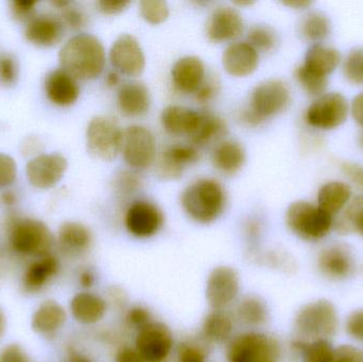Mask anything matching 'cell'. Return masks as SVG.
Instances as JSON below:
<instances>
[{"mask_svg":"<svg viewBox=\"0 0 363 362\" xmlns=\"http://www.w3.org/2000/svg\"><path fill=\"white\" fill-rule=\"evenodd\" d=\"M62 69L78 80H93L104 72L106 51L99 38L78 34L65 43L59 55Z\"/></svg>","mask_w":363,"mask_h":362,"instance_id":"6da1fadb","label":"cell"},{"mask_svg":"<svg viewBox=\"0 0 363 362\" xmlns=\"http://www.w3.org/2000/svg\"><path fill=\"white\" fill-rule=\"evenodd\" d=\"M182 206L191 220L209 225L223 213L225 193L217 181L201 179L183 191Z\"/></svg>","mask_w":363,"mask_h":362,"instance_id":"7a4b0ae2","label":"cell"},{"mask_svg":"<svg viewBox=\"0 0 363 362\" xmlns=\"http://www.w3.org/2000/svg\"><path fill=\"white\" fill-rule=\"evenodd\" d=\"M225 356L228 362H279L281 344L273 336L251 329L230 340Z\"/></svg>","mask_w":363,"mask_h":362,"instance_id":"3957f363","label":"cell"},{"mask_svg":"<svg viewBox=\"0 0 363 362\" xmlns=\"http://www.w3.org/2000/svg\"><path fill=\"white\" fill-rule=\"evenodd\" d=\"M285 219L290 231L307 242L323 239L334 227V216L307 201L290 204Z\"/></svg>","mask_w":363,"mask_h":362,"instance_id":"277c9868","label":"cell"},{"mask_svg":"<svg viewBox=\"0 0 363 362\" xmlns=\"http://www.w3.org/2000/svg\"><path fill=\"white\" fill-rule=\"evenodd\" d=\"M339 319L336 307L328 300L321 299L303 306L296 316L294 327L307 341L328 339L336 335Z\"/></svg>","mask_w":363,"mask_h":362,"instance_id":"5b68a950","label":"cell"},{"mask_svg":"<svg viewBox=\"0 0 363 362\" xmlns=\"http://www.w3.org/2000/svg\"><path fill=\"white\" fill-rule=\"evenodd\" d=\"M10 242L13 250L18 254L40 259L50 254L53 236L42 221L21 219L13 223Z\"/></svg>","mask_w":363,"mask_h":362,"instance_id":"8992f818","label":"cell"},{"mask_svg":"<svg viewBox=\"0 0 363 362\" xmlns=\"http://www.w3.org/2000/svg\"><path fill=\"white\" fill-rule=\"evenodd\" d=\"M134 349L146 362H167L174 349L172 329L161 321H151L136 332Z\"/></svg>","mask_w":363,"mask_h":362,"instance_id":"52a82bcc","label":"cell"},{"mask_svg":"<svg viewBox=\"0 0 363 362\" xmlns=\"http://www.w3.org/2000/svg\"><path fill=\"white\" fill-rule=\"evenodd\" d=\"M123 130L112 118L94 117L86 131L87 150L96 159L112 161L121 149Z\"/></svg>","mask_w":363,"mask_h":362,"instance_id":"ba28073f","label":"cell"},{"mask_svg":"<svg viewBox=\"0 0 363 362\" xmlns=\"http://www.w3.org/2000/svg\"><path fill=\"white\" fill-rule=\"evenodd\" d=\"M240 278L230 266H218L207 276L205 299L213 310H226L238 300Z\"/></svg>","mask_w":363,"mask_h":362,"instance_id":"9c48e42d","label":"cell"},{"mask_svg":"<svg viewBox=\"0 0 363 362\" xmlns=\"http://www.w3.org/2000/svg\"><path fill=\"white\" fill-rule=\"evenodd\" d=\"M290 100L291 96L288 85L279 79H269L254 89L249 110L264 121L285 111Z\"/></svg>","mask_w":363,"mask_h":362,"instance_id":"30bf717a","label":"cell"},{"mask_svg":"<svg viewBox=\"0 0 363 362\" xmlns=\"http://www.w3.org/2000/svg\"><path fill=\"white\" fill-rule=\"evenodd\" d=\"M349 115V102L342 94L332 91L318 97L307 108L305 119L311 127L333 130L340 127Z\"/></svg>","mask_w":363,"mask_h":362,"instance_id":"8fae6325","label":"cell"},{"mask_svg":"<svg viewBox=\"0 0 363 362\" xmlns=\"http://www.w3.org/2000/svg\"><path fill=\"white\" fill-rule=\"evenodd\" d=\"M121 152L128 165L135 169H144L155 159V136L143 125H131L123 131Z\"/></svg>","mask_w":363,"mask_h":362,"instance_id":"7c38bea8","label":"cell"},{"mask_svg":"<svg viewBox=\"0 0 363 362\" xmlns=\"http://www.w3.org/2000/svg\"><path fill=\"white\" fill-rule=\"evenodd\" d=\"M163 225V213L148 201L134 202L125 213V229L130 235L138 239L153 237L161 231Z\"/></svg>","mask_w":363,"mask_h":362,"instance_id":"4fadbf2b","label":"cell"},{"mask_svg":"<svg viewBox=\"0 0 363 362\" xmlns=\"http://www.w3.org/2000/svg\"><path fill=\"white\" fill-rule=\"evenodd\" d=\"M112 65L125 76L138 77L144 72L146 57L138 40L131 34H121L110 50Z\"/></svg>","mask_w":363,"mask_h":362,"instance_id":"5bb4252c","label":"cell"},{"mask_svg":"<svg viewBox=\"0 0 363 362\" xmlns=\"http://www.w3.org/2000/svg\"><path fill=\"white\" fill-rule=\"evenodd\" d=\"M67 169V161L59 153L40 154L27 165V178L32 186L48 189L57 185Z\"/></svg>","mask_w":363,"mask_h":362,"instance_id":"9a60e30c","label":"cell"},{"mask_svg":"<svg viewBox=\"0 0 363 362\" xmlns=\"http://www.w3.org/2000/svg\"><path fill=\"white\" fill-rule=\"evenodd\" d=\"M318 268L330 280H345L353 274L355 261L347 246L334 244L326 247L320 252Z\"/></svg>","mask_w":363,"mask_h":362,"instance_id":"2e32d148","label":"cell"},{"mask_svg":"<svg viewBox=\"0 0 363 362\" xmlns=\"http://www.w3.org/2000/svg\"><path fill=\"white\" fill-rule=\"evenodd\" d=\"M242 30V17L232 6H218L211 12L207 21V38L213 43L234 40L240 35Z\"/></svg>","mask_w":363,"mask_h":362,"instance_id":"e0dca14e","label":"cell"},{"mask_svg":"<svg viewBox=\"0 0 363 362\" xmlns=\"http://www.w3.org/2000/svg\"><path fill=\"white\" fill-rule=\"evenodd\" d=\"M258 52L247 42H236L226 47L222 55V63L228 74L245 77L255 72L258 66Z\"/></svg>","mask_w":363,"mask_h":362,"instance_id":"ac0fdd59","label":"cell"},{"mask_svg":"<svg viewBox=\"0 0 363 362\" xmlns=\"http://www.w3.org/2000/svg\"><path fill=\"white\" fill-rule=\"evenodd\" d=\"M70 312L77 322L93 325L100 322L108 312V302L91 291L77 293L70 301Z\"/></svg>","mask_w":363,"mask_h":362,"instance_id":"d6986e66","label":"cell"},{"mask_svg":"<svg viewBox=\"0 0 363 362\" xmlns=\"http://www.w3.org/2000/svg\"><path fill=\"white\" fill-rule=\"evenodd\" d=\"M45 91L48 99L59 106H72L80 95L76 79L63 69L53 70L47 74Z\"/></svg>","mask_w":363,"mask_h":362,"instance_id":"ffe728a7","label":"cell"},{"mask_svg":"<svg viewBox=\"0 0 363 362\" xmlns=\"http://www.w3.org/2000/svg\"><path fill=\"white\" fill-rule=\"evenodd\" d=\"M150 103V93L143 82H128L119 89L117 106L119 112L125 116H142L148 112Z\"/></svg>","mask_w":363,"mask_h":362,"instance_id":"44dd1931","label":"cell"},{"mask_svg":"<svg viewBox=\"0 0 363 362\" xmlns=\"http://www.w3.org/2000/svg\"><path fill=\"white\" fill-rule=\"evenodd\" d=\"M199 152L190 145H174L164 151L159 163V174L163 179H179L187 166L196 163Z\"/></svg>","mask_w":363,"mask_h":362,"instance_id":"7402d4cb","label":"cell"},{"mask_svg":"<svg viewBox=\"0 0 363 362\" xmlns=\"http://www.w3.org/2000/svg\"><path fill=\"white\" fill-rule=\"evenodd\" d=\"M64 33L62 21L50 15L33 17L28 23L25 36L30 43L40 47H50L61 40Z\"/></svg>","mask_w":363,"mask_h":362,"instance_id":"603a6c76","label":"cell"},{"mask_svg":"<svg viewBox=\"0 0 363 362\" xmlns=\"http://www.w3.org/2000/svg\"><path fill=\"white\" fill-rule=\"evenodd\" d=\"M172 77L177 89L183 93H196L204 82V64L196 57H181L172 67Z\"/></svg>","mask_w":363,"mask_h":362,"instance_id":"cb8c5ba5","label":"cell"},{"mask_svg":"<svg viewBox=\"0 0 363 362\" xmlns=\"http://www.w3.org/2000/svg\"><path fill=\"white\" fill-rule=\"evenodd\" d=\"M201 113L181 106H169L162 113V125L172 135L191 136L200 121Z\"/></svg>","mask_w":363,"mask_h":362,"instance_id":"d4e9b609","label":"cell"},{"mask_svg":"<svg viewBox=\"0 0 363 362\" xmlns=\"http://www.w3.org/2000/svg\"><path fill=\"white\" fill-rule=\"evenodd\" d=\"M59 270L60 261L55 255L40 257L26 270L23 278V289L27 293H38L57 276Z\"/></svg>","mask_w":363,"mask_h":362,"instance_id":"484cf974","label":"cell"},{"mask_svg":"<svg viewBox=\"0 0 363 362\" xmlns=\"http://www.w3.org/2000/svg\"><path fill=\"white\" fill-rule=\"evenodd\" d=\"M235 320L226 310H213L202 322V336L213 344H228L234 337Z\"/></svg>","mask_w":363,"mask_h":362,"instance_id":"4316f807","label":"cell"},{"mask_svg":"<svg viewBox=\"0 0 363 362\" xmlns=\"http://www.w3.org/2000/svg\"><path fill=\"white\" fill-rule=\"evenodd\" d=\"M59 242L66 254L80 256L91 248L93 236L85 225L68 221L60 227Z\"/></svg>","mask_w":363,"mask_h":362,"instance_id":"83f0119b","label":"cell"},{"mask_svg":"<svg viewBox=\"0 0 363 362\" xmlns=\"http://www.w3.org/2000/svg\"><path fill=\"white\" fill-rule=\"evenodd\" d=\"M67 315L63 306L48 300L40 304L32 317V329L40 335L50 336L65 324Z\"/></svg>","mask_w":363,"mask_h":362,"instance_id":"f1b7e54d","label":"cell"},{"mask_svg":"<svg viewBox=\"0 0 363 362\" xmlns=\"http://www.w3.org/2000/svg\"><path fill=\"white\" fill-rule=\"evenodd\" d=\"M352 199V188L340 181L326 183L318 193V206L334 216L340 213Z\"/></svg>","mask_w":363,"mask_h":362,"instance_id":"f546056e","label":"cell"},{"mask_svg":"<svg viewBox=\"0 0 363 362\" xmlns=\"http://www.w3.org/2000/svg\"><path fill=\"white\" fill-rule=\"evenodd\" d=\"M235 318L241 324L255 331V329L264 327L268 321V307L260 298L247 295L237 303Z\"/></svg>","mask_w":363,"mask_h":362,"instance_id":"4dcf8cb0","label":"cell"},{"mask_svg":"<svg viewBox=\"0 0 363 362\" xmlns=\"http://www.w3.org/2000/svg\"><path fill=\"white\" fill-rule=\"evenodd\" d=\"M341 61L338 49L326 45L315 44L307 50L303 65L317 74L328 77Z\"/></svg>","mask_w":363,"mask_h":362,"instance_id":"1f68e13d","label":"cell"},{"mask_svg":"<svg viewBox=\"0 0 363 362\" xmlns=\"http://www.w3.org/2000/svg\"><path fill=\"white\" fill-rule=\"evenodd\" d=\"M245 161V153L242 146L233 140L221 142L213 150V166L223 174H236L242 167Z\"/></svg>","mask_w":363,"mask_h":362,"instance_id":"d6a6232c","label":"cell"},{"mask_svg":"<svg viewBox=\"0 0 363 362\" xmlns=\"http://www.w3.org/2000/svg\"><path fill=\"white\" fill-rule=\"evenodd\" d=\"M228 132L225 123L219 117L208 113H201L198 127L194 130L190 140L198 146H206L211 142L221 140Z\"/></svg>","mask_w":363,"mask_h":362,"instance_id":"836d02e7","label":"cell"},{"mask_svg":"<svg viewBox=\"0 0 363 362\" xmlns=\"http://www.w3.org/2000/svg\"><path fill=\"white\" fill-rule=\"evenodd\" d=\"M291 348L303 362H334L335 350L328 339H298L292 342Z\"/></svg>","mask_w":363,"mask_h":362,"instance_id":"e575fe53","label":"cell"},{"mask_svg":"<svg viewBox=\"0 0 363 362\" xmlns=\"http://www.w3.org/2000/svg\"><path fill=\"white\" fill-rule=\"evenodd\" d=\"M345 213L334 221L335 229L340 234L357 232L363 237V196L354 198Z\"/></svg>","mask_w":363,"mask_h":362,"instance_id":"d590c367","label":"cell"},{"mask_svg":"<svg viewBox=\"0 0 363 362\" xmlns=\"http://www.w3.org/2000/svg\"><path fill=\"white\" fill-rule=\"evenodd\" d=\"M330 32V19L321 12L309 13L301 23V34L311 42H321L328 38Z\"/></svg>","mask_w":363,"mask_h":362,"instance_id":"8d00e7d4","label":"cell"},{"mask_svg":"<svg viewBox=\"0 0 363 362\" xmlns=\"http://www.w3.org/2000/svg\"><path fill=\"white\" fill-rule=\"evenodd\" d=\"M296 78L301 86L311 96L323 95L328 85V77L322 76L301 64L296 70Z\"/></svg>","mask_w":363,"mask_h":362,"instance_id":"74e56055","label":"cell"},{"mask_svg":"<svg viewBox=\"0 0 363 362\" xmlns=\"http://www.w3.org/2000/svg\"><path fill=\"white\" fill-rule=\"evenodd\" d=\"M249 44L255 48V50L268 52L273 50L277 44V34L272 28L268 26H255L250 30Z\"/></svg>","mask_w":363,"mask_h":362,"instance_id":"f35d334b","label":"cell"},{"mask_svg":"<svg viewBox=\"0 0 363 362\" xmlns=\"http://www.w3.org/2000/svg\"><path fill=\"white\" fill-rule=\"evenodd\" d=\"M343 74L349 82L363 85V48L352 49L343 62Z\"/></svg>","mask_w":363,"mask_h":362,"instance_id":"ab89813d","label":"cell"},{"mask_svg":"<svg viewBox=\"0 0 363 362\" xmlns=\"http://www.w3.org/2000/svg\"><path fill=\"white\" fill-rule=\"evenodd\" d=\"M140 12L147 23L159 25L169 16V6L163 0H143L140 4Z\"/></svg>","mask_w":363,"mask_h":362,"instance_id":"60d3db41","label":"cell"},{"mask_svg":"<svg viewBox=\"0 0 363 362\" xmlns=\"http://www.w3.org/2000/svg\"><path fill=\"white\" fill-rule=\"evenodd\" d=\"M125 324L130 329H135L138 332L143 329V327H146L147 324H149L151 321H153L152 315H151L150 310L147 307H144V306H132L125 312Z\"/></svg>","mask_w":363,"mask_h":362,"instance_id":"b9f144b4","label":"cell"},{"mask_svg":"<svg viewBox=\"0 0 363 362\" xmlns=\"http://www.w3.org/2000/svg\"><path fill=\"white\" fill-rule=\"evenodd\" d=\"M178 362H207V355L200 344L183 342L178 349Z\"/></svg>","mask_w":363,"mask_h":362,"instance_id":"7bdbcfd3","label":"cell"},{"mask_svg":"<svg viewBox=\"0 0 363 362\" xmlns=\"http://www.w3.org/2000/svg\"><path fill=\"white\" fill-rule=\"evenodd\" d=\"M62 10V23H65L72 29H80L83 26L86 25L87 16L82 10L72 6V4H67Z\"/></svg>","mask_w":363,"mask_h":362,"instance_id":"ee69618b","label":"cell"},{"mask_svg":"<svg viewBox=\"0 0 363 362\" xmlns=\"http://www.w3.org/2000/svg\"><path fill=\"white\" fill-rule=\"evenodd\" d=\"M17 65L12 55L1 53L0 55V83L11 85L16 81Z\"/></svg>","mask_w":363,"mask_h":362,"instance_id":"f6af8a7d","label":"cell"},{"mask_svg":"<svg viewBox=\"0 0 363 362\" xmlns=\"http://www.w3.org/2000/svg\"><path fill=\"white\" fill-rule=\"evenodd\" d=\"M16 164L10 155L0 153V187L9 186L16 179Z\"/></svg>","mask_w":363,"mask_h":362,"instance_id":"bcb514c9","label":"cell"},{"mask_svg":"<svg viewBox=\"0 0 363 362\" xmlns=\"http://www.w3.org/2000/svg\"><path fill=\"white\" fill-rule=\"evenodd\" d=\"M347 335L357 341L363 342V310L352 312L345 323Z\"/></svg>","mask_w":363,"mask_h":362,"instance_id":"7dc6e473","label":"cell"},{"mask_svg":"<svg viewBox=\"0 0 363 362\" xmlns=\"http://www.w3.org/2000/svg\"><path fill=\"white\" fill-rule=\"evenodd\" d=\"M36 1L32 0H15L11 2V10H12L13 16L17 21H31L33 17L34 8H35Z\"/></svg>","mask_w":363,"mask_h":362,"instance_id":"c3c4849f","label":"cell"},{"mask_svg":"<svg viewBox=\"0 0 363 362\" xmlns=\"http://www.w3.org/2000/svg\"><path fill=\"white\" fill-rule=\"evenodd\" d=\"M334 362H363V351L350 344H343L335 350Z\"/></svg>","mask_w":363,"mask_h":362,"instance_id":"681fc988","label":"cell"},{"mask_svg":"<svg viewBox=\"0 0 363 362\" xmlns=\"http://www.w3.org/2000/svg\"><path fill=\"white\" fill-rule=\"evenodd\" d=\"M0 362H31V359L18 344H9L0 352Z\"/></svg>","mask_w":363,"mask_h":362,"instance_id":"f907efd6","label":"cell"},{"mask_svg":"<svg viewBox=\"0 0 363 362\" xmlns=\"http://www.w3.org/2000/svg\"><path fill=\"white\" fill-rule=\"evenodd\" d=\"M341 169L343 174L354 183L357 185L358 188L363 191V167L358 164L351 163V162H345L341 164Z\"/></svg>","mask_w":363,"mask_h":362,"instance_id":"816d5d0a","label":"cell"},{"mask_svg":"<svg viewBox=\"0 0 363 362\" xmlns=\"http://www.w3.org/2000/svg\"><path fill=\"white\" fill-rule=\"evenodd\" d=\"M97 4L99 10L104 14L115 15L125 10L129 6L130 1H127V0H100Z\"/></svg>","mask_w":363,"mask_h":362,"instance_id":"f5cc1de1","label":"cell"},{"mask_svg":"<svg viewBox=\"0 0 363 362\" xmlns=\"http://www.w3.org/2000/svg\"><path fill=\"white\" fill-rule=\"evenodd\" d=\"M115 362H146L140 356L135 349L123 346L118 350L115 357Z\"/></svg>","mask_w":363,"mask_h":362,"instance_id":"db71d44e","label":"cell"},{"mask_svg":"<svg viewBox=\"0 0 363 362\" xmlns=\"http://www.w3.org/2000/svg\"><path fill=\"white\" fill-rule=\"evenodd\" d=\"M216 83L213 81H207L203 82L202 85L199 87L198 91H196V99L201 103L208 102L209 100L213 99L216 94Z\"/></svg>","mask_w":363,"mask_h":362,"instance_id":"11a10c76","label":"cell"},{"mask_svg":"<svg viewBox=\"0 0 363 362\" xmlns=\"http://www.w3.org/2000/svg\"><path fill=\"white\" fill-rule=\"evenodd\" d=\"M351 111L356 123L363 128V91L354 97Z\"/></svg>","mask_w":363,"mask_h":362,"instance_id":"9f6ffc18","label":"cell"},{"mask_svg":"<svg viewBox=\"0 0 363 362\" xmlns=\"http://www.w3.org/2000/svg\"><path fill=\"white\" fill-rule=\"evenodd\" d=\"M96 281H97V276H96L94 270L89 269V268L83 269L80 274H79V284L81 285L82 288H93L95 286Z\"/></svg>","mask_w":363,"mask_h":362,"instance_id":"6f0895ef","label":"cell"},{"mask_svg":"<svg viewBox=\"0 0 363 362\" xmlns=\"http://www.w3.org/2000/svg\"><path fill=\"white\" fill-rule=\"evenodd\" d=\"M64 362H96L95 359L91 358L89 355L80 352L76 349H69L66 354L65 361Z\"/></svg>","mask_w":363,"mask_h":362,"instance_id":"680465c9","label":"cell"},{"mask_svg":"<svg viewBox=\"0 0 363 362\" xmlns=\"http://www.w3.org/2000/svg\"><path fill=\"white\" fill-rule=\"evenodd\" d=\"M285 6H290L294 9H306L307 6H311L313 2L311 0H286L283 1Z\"/></svg>","mask_w":363,"mask_h":362,"instance_id":"91938a15","label":"cell"},{"mask_svg":"<svg viewBox=\"0 0 363 362\" xmlns=\"http://www.w3.org/2000/svg\"><path fill=\"white\" fill-rule=\"evenodd\" d=\"M2 201H4V203L6 204V205H12L15 202L14 193H10V191L4 193V195H2Z\"/></svg>","mask_w":363,"mask_h":362,"instance_id":"94428289","label":"cell"},{"mask_svg":"<svg viewBox=\"0 0 363 362\" xmlns=\"http://www.w3.org/2000/svg\"><path fill=\"white\" fill-rule=\"evenodd\" d=\"M106 82H108V85H116L119 82L118 74H115V72H111V74H108Z\"/></svg>","mask_w":363,"mask_h":362,"instance_id":"6125c7cd","label":"cell"},{"mask_svg":"<svg viewBox=\"0 0 363 362\" xmlns=\"http://www.w3.org/2000/svg\"><path fill=\"white\" fill-rule=\"evenodd\" d=\"M4 327H6V319H4V314L0 310V338H1L2 334H4Z\"/></svg>","mask_w":363,"mask_h":362,"instance_id":"be15d7a7","label":"cell"},{"mask_svg":"<svg viewBox=\"0 0 363 362\" xmlns=\"http://www.w3.org/2000/svg\"><path fill=\"white\" fill-rule=\"evenodd\" d=\"M362 144H363V136H362Z\"/></svg>","mask_w":363,"mask_h":362,"instance_id":"e7e4bbea","label":"cell"}]
</instances>
